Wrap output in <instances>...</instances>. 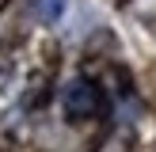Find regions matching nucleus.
<instances>
[{
  "label": "nucleus",
  "mask_w": 156,
  "mask_h": 152,
  "mask_svg": "<svg viewBox=\"0 0 156 152\" xmlns=\"http://www.w3.org/2000/svg\"><path fill=\"white\" fill-rule=\"evenodd\" d=\"M34 8H38V15H42L46 23H53L61 12H65V0H34Z\"/></svg>",
  "instance_id": "f03ea898"
},
{
  "label": "nucleus",
  "mask_w": 156,
  "mask_h": 152,
  "mask_svg": "<svg viewBox=\"0 0 156 152\" xmlns=\"http://www.w3.org/2000/svg\"><path fill=\"white\" fill-rule=\"evenodd\" d=\"M65 110L73 114V118H95V114L103 110V91H99V84L73 80L65 88Z\"/></svg>",
  "instance_id": "f257e3e1"
}]
</instances>
